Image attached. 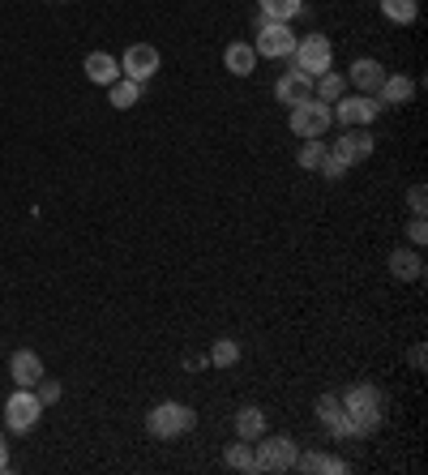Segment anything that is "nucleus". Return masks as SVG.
Listing matches in <instances>:
<instances>
[{"label": "nucleus", "mask_w": 428, "mask_h": 475, "mask_svg": "<svg viewBox=\"0 0 428 475\" xmlns=\"http://www.w3.org/2000/svg\"><path fill=\"white\" fill-rule=\"evenodd\" d=\"M338 403L347 411V420L356 428V437H373L381 424H385V394H381L373 381H356L338 394Z\"/></svg>", "instance_id": "obj_1"}, {"label": "nucleus", "mask_w": 428, "mask_h": 475, "mask_svg": "<svg viewBox=\"0 0 428 475\" xmlns=\"http://www.w3.org/2000/svg\"><path fill=\"white\" fill-rule=\"evenodd\" d=\"M193 428H197V411L176 403V399H167V403L146 411V432H150L155 441H176V437H185Z\"/></svg>", "instance_id": "obj_2"}, {"label": "nucleus", "mask_w": 428, "mask_h": 475, "mask_svg": "<svg viewBox=\"0 0 428 475\" xmlns=\"http://www.w3.org/2000/svg\"><path fill=\"white\" fill-rule=\"evenodd\" d=\"M291 60V69L296 73H305V77H321V73H330L334 69V48H330V39L326 35H305V39H296V51L287 56Z\"/></svg>", "instance_id": "obj_3"}, {"label": "nucleus", "mask_w": 428, "mask_h": 475, "mask_svg": "<svg viewBox=\"0 0 428 475\" xmlns=\"http://www.w3.org/2000/svg\"><path fill=\"white\" fill-rule=\"evenodd\" d=\"M287 124H291L296 138H326L334 124V112H330V103L309 95V99H300L296 107H287Z\"/></svg>", "instance_id": "obj_4"}, {"label": "nucleus", "mask_w": 428, "mask_h": 475, "mask_svg": "<svg viewBox=\"0 0 428 475\" xmlns=\"http://www.w3.org/2000/svg\"><path fill=\"white\" fill-rule=\"evenodd\" d=\"M253 454H258V471H296L300 446H296L287 432H262Z\"/></svg>", "instance_id": "obj_5"}, {"label": "nucleus", "mask_w": 428, "mask_h": 475, "mask_svg": "<svg viewBox=\"0 0 428 475\" xmlns=\"http://www.w3.org/2000/svg\"><path fill=\"white\" fill-rule=\"evenodd\" d=\"M296 30H291V22H262L258 18V39H253V51H258V60H287L291 51H296Z\"/></svg>", "instance_id": "obj_6"}, {"label": "nucleus", "mask_w": 428, "mask_h": 475, "mask_svg": "<svg viewBox=\"0 0 428 475\" xmlns=\"http://www.w3.org/2000/svg\"><path fill=\"white\" fill-rule=\"evenodd\" d=\"M44 411H48V407L39 403V394L18 385V390L9 394V403H4V424H9V432H30V428H39Z\"/></svg>", "instance_id": "obj_7"}, {"label": "nucleus", "mask_w": 428, "mask_h": 475, "mask_svg": "<svg viewBox=\"0 0 428 475\" xmlns=\"http://www.w3.org/2000/svg\"><path fill=\"white\" fill-rule=\"evenodd\" d=\"M159 69H163V56H159L155 44H129L124 56H120V77H133V82H142V86Z\"/></svg>", "instance_id": "obj_8"}, {"label": "nucleus", "mask_w": 428, "mask_h": 475, "mask_svg": "<svg viewBox=\"0 0 428 475\" xmlns=\"http://www.w3.org/2000/svg\"><path fill=\"white\" fill-rule=\"evenodd\" d=\"M334 120H338V129H364V124H373L381 116V103L373 95H343L338 103L330 107Z\"/></svg>", "instance_id": "obj_9"}, {"label": "nucleus", "mask_w": 428, "mask_h": 475, "mask_svg": "<svg viewBox=\"0 0 428 475\" xmlns=\"http://www.w3.org/2000/svg\"><path fill=\"white\" fill-rule=\"evenodd\" d=\"M330 154H338L347 167H356V163H364L369 154H373V138L364 133V129H343L338 138H334V150Z\"/></svg>", "instance_id": "obj_10"}, {"label": "nucleus", "mask_w": 428, "mask_h": 475, "mask_svg": "<svg viewBox=\"0 0 428 475\" xmlns=\"http://www.w3.org/2000/svg\"><path fill=\"white\" fill-rule=\"evenodd\" d=\"M9 377H13V385H22V390H35L39 377H44V356L30 352V347L13 352V356H9Z\"/></svg>", "instance_id": "obj_11"}, {"label": "nucleus", "mask_w": 428, "mask_h": 475, "mask_svg": "<svg viewBox=\"0 0 428 475\" xmlns=\"http://www.w3.org/2000/svg\"><path fill=\"white\" fill-rule=\"evenodd\" d=\"M317 424L326 428V432H334V437H356V428L347 420L338 394H321V399H317Z\"/></svg>", "instance_id": "obj_12"}, {"label": "nucleus", "mask_w": 428, "mask_h": 475, "mask_svg": "<svg viewBox=\"0 0 428 475\" xmlns=\"http://www.w3.org/2000/svg\"><path fill=\"white\" fill-rule=\"evenodd\" d=\"M381 82H385V69L373 56H360L356 65H352V73H347V86H356L360 95H377Z\"/></svg>", "instance_id": "obj_13"}, {"label": "nucleus", "mask_w": 428, "mask_h": 475, "mask_svg": "<svg viewBox=\"0 0 428 475\" xmlns=\"http://www.w3.org/2000/svg\"><path fill=\"white\" fill-rule=\"evenodd\" d=\"M381 107H403L416 99V82L407 77V73H385V82H381V91L373 95Z\"/></svg>", "instance_id": "obj_14"}, {"label": "nucleus", "mask_w": 428, "mask_h": 475, "mask_svg": "<svg viewBox=\"0 0 428 475\" xmlns=\"http://www.w3.org/2000/svg\"><path fill=\"white\" fill-rule=\"evenodd\" d=\"M390 274H394L399 283H420V279H424V257H420L416 249H394V253H390Z\"/></svg>", "instance_id": "obj_15"}, {"label": "nucleus", "mask_w": 428, "mask_h": 475, "mask_svg": "<svg viewBox=\"0 0 428 475\" xmlns=\"http://www.w3.org/2000/svg\"><path fill=\"white\" fill-rule=\"evenodd\" d=\"M313 95V77H305V73H296V69H287L279 82H274V99L279 103H287V107H296L300 99H309Z\"/></svg>", "instance_id": "obj_16"}, {"label": "nucleus", "mask_w": 428, "mask_h": 475, "mask_svg": "<svg viewBox=\"0 0 428 475\" xmlns=\"http://www.w3.org/2000/svg\"><path fill=\"white\" fill-rule=\"evenodd\" d=\"M223 69L232 73V77H253V69H258L253 44H227L223 48Z\"/></svg>", "instance_id": "obj_17"}, {"label": "nucleus", "mask_w": 428, "mask_h": 475, "mask_svg": "<svg viewBox=\"0 0 428 475\" xmlns=\"http://www.w3.org/2000/svg\"><path fill=\"white\" fill-rule=\"evenodd\" d=\"M296 471H305V475H343L347 471V463L343 458H334V454H296Z\"/></svg>", "instance_id": "obj_18"}, {"label": "nucleus", "mask_w": 428, "mask_h": 475, "mask_svg": "<svg viewBox=\"0 0 428 475\" xmlns=\"http://www.w3.org/2000/svg\"><path fill=\"white\" fill-rule=\"evenodd\" d=\"M82 69H86V77H91L95 86H112V82L120 77V60L116 56H107V51H91Z\"/></svg>", "instance_id": "obj_19"}, {"label": "nucleus", "mask_w": 428, "mask_h": 475, "mask_svg": "<svg viewBox=\"0 0 428 475\" xmlns=\"http://www.w3.org/2000/svg\"><path fill=\"white\" fill-rule=\"evenodd\" d=\"M305 13V0H258V18L262 22H291Z\"/></svg>", "instance_id": "obj_20"}, {"label": "nucleus", "mask_w": 428, "mask_h": 475, "mask_svg": "<svg viewBox=\"0 0 428 475\" xmlns=\"http://www.w3.org/2000/svg\"><path fill=\"white\" fill-rule=\"evenodd\" d=\"M138 99H142V82H133V77H116V82L107 86V103H112L116 112H129Z\"/></svg>", "instance_id": "obj_21"}, {"label": "nucleus", "mask_w": 428, "mask_h": 475, "mask_svg": "<svg viewBox=\"0 0 428 475\" xmlns=\"http://www.w3.org/2000/svg\"><path fill=\"white\" fill-rule=\"evenodd\" d=\"M266 432V411L262 407H240L236 411V437L240 441H258Z\"/></svg>", "instance_id": "obj_22"}, {"label": "nucleus", "mask_w": 428, "mask_h": 475, "mask_svg": "<svg viewBox=\"0 0 428 475\" xmlns=\"http://www.w3.org/2000/svg\"><path fill=\"white\" fill-rule=\"evenodd\" d=\"M343 95H347V77H343V73L330 69L313 82V99H321V103H338Z\"/></svg>", "instance_id": "obj_23"}, {"label": "nucleus", "mask_w": 428, "mask_h": 475, "mask_svg": "<svg viewBox=\"0 0 428 475\" xmlns=\"http://www.w3.org/2000/svg\"><path fill=\"white\" fill-rule=\"evenodd\" d=\"M377 4H381V13H385V22H394V26H411L420 18L416 0H377Z\"/></svg>", "instance_id": "obj_24"}, {"label": "nucleus", "mask_w": 428, "mask_h": 475, "mask_svg": "<svg viewBox=\"0 0 428 475\" xmlns=\"http://www.w3.org/2000/svg\"><path fill=\"white\" fill-rule=\"evenodd\" d=\"M227 467H236V471H258V454H253V441H240L236 437V446H227Z\"/></svg>", "instance_id": "obj_25"}, {"label": "nucleus", "mask_w": 428, "mask_h": 475, "mask_svg": "<svg viewBox=\"0 0 428 475\" xmlns=\"http://www.w3.org/2000/svg\"><path fill=\"white\" fill-rule=\"evenodd\" d=\"M326 150H330V146L321 142V138H305V146L296 150V163L305 167V171H317V167H321V159H326Z\"/></svg>", "instance_id": "obj_26"}, {"label": "nucleus", "mask_w": 428, "mask_h": 475, "mask_svg": "<svg viewBox=\"0 0 428 475\" xmlns=\"http://www.w3.org/2000/svg\"><path fill=\"white\" fill-rule=\"evenodd\" d=\"M240 360V343L236 338H214V347H210V364L214 368H232Z\"/></svg>", "instance_id": "obj_27"}, {"label": "nucleus", "mask_w": 428, "mask_h": 475, "mask_svg": "<svg viewBox=\"0 0 428 475\" xmlns=\"http://www.w3.org/2000/svg\"><path fill=\"white\" fill-rule=\"evenodd\" d=\"M317 171H321V176H326V180H343V176H347V171H352V167L343 163V159H338V154H330V150H326V159H321V167H317Z\"/></svg>", "instance_id": "obj_28"}, {"label": "nucleus", "mask_w": 428, "mask_h": 475, "mask_svg": "<svg viewBox=\"0 0 428 475\" xmlns=\"http://www.w3.org/2000/svg\"><path fill=\"white\" fill-rule=\"evenodd\" d=\"M407 240H411V249H420L428 240V223H424V214H411V223H407Z\"/></svg>", "instance_id": "obj_29"}, {"label": "nucleus", "mask_w": 428, "mask_h": 475, "mask_svg": "<svg viewBox=\"0 0 428 475\" xmlns=\"http://www.w3.org/2000/svg\"><path fill=\"white\" fill-rule=\"evenodd\" d=\"M35 394H39V403H44V407L60 403V381H48V377H39V385H35Z\"/></svg>", "instance_id": "obj_30"}, {"label": "nucleus", "mask_w": 428, "mask_h": 475, "mask_svg": "<svg viewBox=\"0 0 428 475\" xmlns=\"http://www.w3.org/2000/svg\"><path fill=\"white\" fill-rule=\"evenodd\" d=\"M424 202H428V189H424V185H411V189H407V210H411V214H424L428 210Z\"/></svg>", "instance_id": "obj_31"}, {"label": "nucleus", "mask_w": 428, "mask_h": 475, "mask_svg": "<svg viewBox=\"0 0 428 475\" xmlns=\"http://www.w3.org/2000/svg\"><path fill=\"white\" fill-rule=\"evenodd\" d=\"M411 368H424V343L411 347Z\"/></svg>", "instance_id": "obj_32"}, {"label": "nucleus", "mask_w": 428, "mask_h": 475, "mask_svg": "<svg viewBox=\"0 0 428 475\" xmlns=\"http://www.w3.org/2000/svg\"><path fill=\"white\" fill-rule=\"evenodd\" d=\"M210 364V356H185V368H206Z\"/></svg>", "instance_id": "obj_33"}, {"label": "nucleus", "mask_w": 428, "mask_h": 475, "mask_svg": "<svg viewBox=\"0 0 428 475\" xmlns=\"http://www.w3.org/2000/svg\"><path fill=\"white\" fill-rule=\"evenodd\" d=\"M0 471H9V446H4V437H0Z\"/></svg>", "instance_id": "obj_34"}, {"label": "nucleus", "mask_w": 428, "mask_h": 475, "mask_svg": "<svg viewBox=\"0 0 428 475\" xmlns=\"http://www.w3.org/2000/svg\"><path fill=\"white\" fill-rule=\"evenodd\" d=\"M60 4H65V0H60Z\"/></svg>", "instance_id": "obj_35"}]
</instances>
